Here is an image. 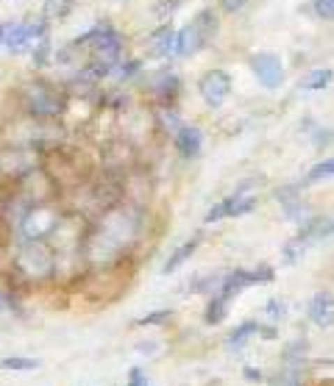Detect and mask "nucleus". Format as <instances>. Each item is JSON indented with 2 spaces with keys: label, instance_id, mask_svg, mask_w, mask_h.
<instances>
[{
  "label": "nucleus",
  "instance_id": "nucleus-1",
  "mask_svg": "<svg viewBox=\"0 0 334 386\" xmlns=\"http://www.w3.org/2000/svg\"><path fill=\"white\" fill-rule=\"evenodd\" d=\"M215 31H218V17H215V11H201L187 28H181L179 33H176V53L181 56V59H187V56H195L201 47H206V42L215 36Z\"/></svg>",
  "mask_w": 334,
  "mask_h": 386
},
{
  "label": "nucleus",
  "instance_id": "nucleus-2",
  "mask_svg": "<svg viewBox=\"0 0 334 386\" xmlns=\"http://www.w3.org/2000/svg\"><path fill=\"white\" fill-rule=\"evenodd\" d=\"M25 106L33 117H56L64 111V98L50 84H31L25 89Z\"/></svg>",
  "mask_w": 334,
  "mask_h": 386
},
{
  "label": "nucleus",
  "instance_id": "nucleus-3",
  "mask_svg": "<svg viewBox=\"0 0 334 386\" xmlns=\"http://www.w3.org/2000/svg\"><path fill=\"white\" fill-rule=\"evenodd\" d=\"M251 70L262 81V86H268V89H279L284 81V67H282V59L276 53H257L251 59Z\"/></svg>",
  "mask_w": 334,
  "mask_h": 386
},
{
  "label": "nucleus",
  "instance_id": "nucleus-4",
  "mask_svg": "<svg viewBox=\"0 0 334 386\" xmlns=\"http://www.w3.org/2000/svg\"><path fill=\"white\" fill-rule=\"evenodd\" d=\"M198 89H201V95H204V100H206L209 106H220V103L229 98V92H231V78H229V72H223V70H209V72L198 81Z\"/></svg>",
  "mask_w": 334,
  "mask_h": 386
},
{
  "label": "nucleus",
  "instance_id": "nucleus-5",
  "mask_svg": "<svg viewBox=\"0 0 334 386\" xmlns=\"http://www.w3.org/2000/svg\"><path fill=\"white\" fill-rule=\"evenodd\" d=\"M310 320L318 328H329L334 325V295L332 292H318L310 300Z\"/></svg>",
  "mask_w": 334,
  "mask_h": 386
},
{
  "label": "nucleus",
  "instance_id": "nucleus-6",
  "mask_svg": "<svg viewBox=\"0 0 334 386\" xmlns=\"http://www.w3.org/2000/svg\"><path fill=\"white\" fill-rule=\"evenodd\" d=\"M153 59H165L170 53H176V31L170 22H165L162 28H156L151 33V50H148Z\"/></svg>",
  "mask_w": 334,
  "mask_h": 386
},
{
  "label": "nucleus",
  "instance_id": "nucleus-7",
  "mask_svg": "<svg viewBox=\"0 0 334 386\" xmlns=\"http://www.w3.org/2000/svg\"><path fill=\"white\" fill-rule=\"evenodd\" d=\"M201 145H204V139H201V131H198L195 125H184V128L176 131V150H179L184 159L201 156Z\"/></svg>",
  "mask_w": 334,
  "mask_h": 386
},
{
  "label": "nucleus",
  "instance_id": "nucleus-8",
  "mask_svg": "<svg viewBox=\"0 0 334 386\" xmlns=\"http://www.w3.org/2000/svg\"><path fill=\"white\" fill-rule=\"evenodd\" d=\"M198 245H201V239H198V236H192V239H187L181 247H176V250L170 253V258L165 261L162 272H165V275H167V272H176V270H179V267H181V264H184V261H187V258L198 250Z\"/></svg>",
  "mask_w": 334,
  "mask_h": 386
},
{
  "label": "nucleus",
  "instance_id": "nucleus-9",
  "mask_svg": "<svg viewBox=\"0 0 334 386\" xmlns=\"http://www.w3.org/2000/svg\"><path fill=\"white\" fill-rule=\"evenodd\" d=\"M259 328H262V325H259L257 320H245V323H240V325H237V328H234V331L226 337V348H231V350H240V348H243V345H245V342H248L254 334H259Z\"/></svg>",
  "mask_w": 334,
  "mask_h": 386
},
{
  "label": "nucleus",
  "instance_id": "nucleus-10",
  "mask_svg": "<svg viewBox=\"0 0 334 386\" xmlns=\"http://www.w3.org/2000/svg\"><path fill=\"white\" fill-rule=\"evenodd\" d=\"M229 303H231V300H226L220 292H215V295L209 298V303H206V314H204L206 325H220V323L226 320V314H229Z\"/></svg>",
  "mask_w": 334,
  "mask_h": 386
},
{
  "label": "nucleus",
  "instance_id": "nucleus-11",
  "mask_svg": "<svg viewBox=\"0 0 334 386\" xmlns=\"http://www.w3.org/2000/svg\"><path fill=\"white\" fill-rule=\"evenodd\" d=\"M28 39H31V25L20 22V25L8 28V33L3 36V45H6L8 50L20 53V50H28Z\"/></svg>",
  "mask_w": 334,
  "mask_h": 386
},
{
  "label": "nucleus",
  "instance_id": "nucleus-12",
  "mask_svg": "<svg viewBox=\"0 0 334 386\" xmlns=\"http://www.w3.org/2000/svg\"><path fill=\"white\" fill-rule=\"evenodd\" d=\"M334 72L329 67H321V70H312L304 81H301V89H307V92H318V89H326L329 84H332Z\"/></svg>",
  "mask_w": 334,
  "mask_h": 386
},
{
  "label": "nucleus",
  "instance_id": "nucleus-13",
  "mask_svg": "<svg viewBox=\"0 0 334 386\" xmlns=\"http://www.w3.org/2000/svg\"><path fill=\"white\" fill-rule=\"evenodd\" d=\"M39 367V359H25V356H6L0 359V370H11V373H31Z\"/></svg>",
  "mask_w": 334,
  "mask_h": 386
},
{
  "label": "nucleus",
  "instance_id": "nucleus-14",
  "mask_svg": "<svg viewBox=\"0 0 334 386\" xmlns=\"http://www.w3.org/2000/svg\"><path fill=\"white\" fill-rule=\"evenodd\" d=\"M332 176H334V156L332 159L318 162V164L307 173V184H318V181H326V178H332Z\"/></svg>",
  "mask_w": 334,
  "mask_h": 386
},
{
  "label": "nucleus",
  "instance_id": "nucleus-15",
  "mask_svg": "<svg viewBox=\"0 0 334 386\" xmlns=\"http://www.w3.org/2000/svg\"><path fill=\"white\" fill-rule=\"evenodd\" d=\"M231 206H234V194H231V197H223L220 203H215V206L206 211L204 222H218V219H223V217H231Z\"/></svg>",
  "mask_w": 334,
  "mask_h": 386
},
{
  "label": "nucleus",
  "instance_id": "nucleus-16",
  "mask_svg": "<svg viewBox=\"0 0 334 386\" xmlns=\"http://www.w3.org/2000/svg\"><path fill=\"white\" fill-rule=\"evenodd\" d=\"M173 317V311L170 309H156V311H151V314H145V317H139L134 325L137 328H151V325H165L167 320Z\"/></svg>",
  "mask_w": 334,
  "mask_h": 386
},
{
  "label": "nucleus",
  "instance_id": "nucleus-17",
  "mask_svg": "<svg viewBox=\"0 0 334 386\" xmlns=\"http://www.w3.org/2000/svg\"><path fill=\"white\" fill-rule=\"evenodd\" d=\"M257 208V197L254 194H245V197H240V194H234V206H231V217H243V214H248V211H254Z\"/></svg>",
  "mask_w": 334,
  "mask_h": 386
},
{
  "label": "nucleus",
  "instance_id": "nucleus-18",
  "mask_svg": "<svg viewBox=\"0 0 334 386\" xmlns=\"http://www.w3.org/2000/svg\"><path fill=\"white\" fill-rule=\"evenodd\" d=\"M73 8V0H45V17H64Z\"/></svg>",
  "mask_w": 334,
  "mask_h": 386
},
{
  "label": "nucleus",
  "instance_id": "nucleus-19",
  "mask_svg": "<svg viewBox=\"0 0 334 386\" xmlns=\"http://www.w3.org/2000/svg\"><path fill=\"white\" fill-rule=\"evenodd\" d=\"M271 386H301V378H298V373L296 370H282V373H276L273 376V381H271Z\"/></svg>",
  "mask_w": 334,
  "mask_h": 386
},
{
  "label": "nucleus",
  "instance_id": "nucleus-20",
  "mask_svg": "<svg viewBox=\"0 0 334 386\" xmlns=\"http://www.w3.org/2000/svg\"><path fill=\"white\" fill-rule=\"evenodd\" d=\"M268 317L271 320H284V314H287V303L284 300H279V298H273V300H268Z\"/></svg>",
  "mask_w": 334,
  "mask_h": 386
},
{
  "label": "nucleus",
  "instance_id": "nucleus-21",
  "mask_svg": "<svg viewBox=\"0 0 334 386\" xmlns=\"http://www.w3.org/2000/svg\"><path fill=\"white\" fill-rule=\"evenodd\" d=\"M156 89L165 95H176V89H179V81L173 78V75H159V81H156Z\"/></svg>",
  "mask_w": 334,
  "mask_h": 386
},
{
  "label": "nucleus",
  "instance_id": "nucleus-22",
  "mask_svg": "<svg viewBox=\"0 0 334 386\" xmlns=\"http://www.w3.org/2000/svg\"><path fill=\"white\" fill-rule=\"evenodd\" d=\"M315 14L324 20H334V0H315Z\"/></svg>",
  "mask_w": 334,
  "mask_h": 386
},
{
  "label": "nucleus",
  "instance_id": "nucleus-23",
  "mask_svg": "<svg viewBox=\"0 0 334 386\" xmlns=\"http://www.w3.org/2000/svg\"><path fill=\"white\" fill-rule=\"evenodd\" d=\"M332 233H334V219H315V239L332 236Z\"/></svg>",
  "mask_w": 334,
  "mask_h": 386
},
{
  "label": "nucleus",
  "instance_id": "nucleus-24",
  "mask_svg": "<svg viewBox=\"0 0 334 386\" xmlns=\"http://www.w3.org/2000/svg\"><path fill=\"white\" fill-rule=\"evenodd\" d=\"M243 378L251 381V384H259V381H265V373L257 370V367H243Z\"/></svg>",
  "mask_w": 334,
  "mask_h": 386
},
{
  "label": "nucleus",
  "instance_id": "nucleus-25",
  "mask_svg": "<svg viewBox=\"0 0 334 386\" xmlns=\"http://www.w3.org/2000/svg\"><path fill=\"white\" fill-rule=\"evenodd\" d=\"M137 70H139V64H137V61H128V64H123V70H112V72H114L117 78H128V75H134Z\"/></svg>",
  "mask_w": 334,
  "mask_h": 386
},
{
  "label": "nucleus",
  "instance_id": "nucleus-26",
  "mask_svg": "<svg viewBox=\"0 0 334 386\" xmlns=\"http://www.w3.org/2000/svg\"><path fill=\"white\" fill-rule=\"evenodd\" d=\"M142 381H145V373H142L139 367H131V370H128V384L126 386H139Z\"/></svg>",
  "mask_w": 334,
  "mask_h": 386
},
{
  "label": "nucleus",
  "instance_id": "nucleus-27",
  "mask_svg": "<svg viewBox=\"0 0 334 386\" xmlns=\"http://www.w3.org/2000/svg\"><path fill=\"white\" fill-rule=\"evenodd\" d=\"M220 6H223L226 11H240V8L245 6V0H220Z\"/></svg>",
  "mask_w": 334,
  "mask_h": 386
},
{
  "label": "nucleus",
  "instance_id": "nucleus-28",
  "mask_svg": "<svg viewBox=\"0 0 334 386\" xmlns=\"http://www.w3.org/2000/svg\"><path fill=\"white\" fill-rule=\"evenodd\" d=\"M176 6H181V0H173V3H162V6H156V11H159V14H165V11L170 14V11L176 8Z\"/></svg>",
  "mask_w": 334,
  "mask_h": 386
},
{
  "label": "nucleus",
  "instance_id": "nucleus-29",
  "mask_svg": "<svg viewBox=\"0 0 334 386\" xmlns=\"http://www.w3.org/2000/svg\"><path fill=\"white\" fill-rule=\"evenodd\" d=\"M262 339H276V328H259Z\"/></svg>",
  "mask_w": 334,
  "mask_h": 386
},
{
  "label": "nucleus",
  "instance_id": "nucleus-30",
  "mask_svg": "<svg viewBox=\"0 0 334 386\" xmlns=\"http://www.w3.org/2000/svg\"><path fill=\"white\" fill-rule=\"evenodd\" d=\"M3 36H6V31H3V25H0V45H3Z\"/></svg>",
  "mask_w": 334,
  "mask_h": 386
},
{
  "label": "nucleus",
  "instance_id": "nucleus-31",
  "mask_svg": "<svg viewBox=\"0 0 334 386\" xmlns=\"http://www.w3.org/2000/svg\"><path fill=\"white\" fill-rule=\"evenodd\" d=\"M139 386H151V384H148V378H145V381H142V384H139Z\"/></svg>",
  "mask_w": 334,
  "mask_h": 386
},
{
  "label": "nucleus",
  "instance_id": "nucleus-32",
  "mask_svg": "<svg viewBox=\"0 0 334 386\" xmlns=\"http://www.w3.org/2000/svg\"><path fill=\"white\" fill-rule=\"evenodd\" d=\"M318 386H332V384H318Z\"/></svg>",
  "mask_w": 334,
  "mask_h": 386
}]
</instances>
